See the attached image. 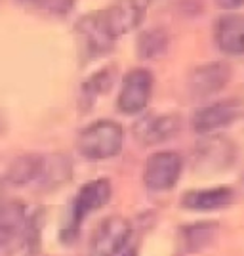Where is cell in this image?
I'll return each mask as SVG.
<instances>
[{
  "instance_id": "cell-16",
  "label": "cell",
  "mask_w": 244,
  "mask_h": 256,
  "mask_svg": "<svg viewBox=\"0 0 244 256\" xmlns=\"http://www.w3.org/2000/svg\"><path fill=\"white\" fill-rule=\"evenodd\" d=\"M42 164L44 157H40V155H23V157L11 162L10 170H8V180L15 186L34 184L40 178Z\"/></svg>"
},
{
  "instance_id": "cell-5",
  "label": "cell",
  "mask_w": 244,
  "mask_h": 256,
  "mask_svg": "<svg viewBox=\"0 0 244 256\" xmlns=\"http://www.w3.org/2000/svg\"><path fill=\"white\" fill-rule=\"evenodd\" d=\"M155 78L147 69H132L124 80L122 88L118 92L117 107L124 115H138L147 107L151 94H153Z\"/></svg>"
},
{
  "instance_id": "cell-21",
  "label": "cell",
  "mask_w": 244,
  "mask_h": 256,
  "mask_svg": "<svg viewBox=\"0 0 244 256\" xmlns=\"http://www.w3.org/2000/svg\"><path fill=\"white\" fill-rule=\"evenodd\" d=\"M118 256H138V252H136V248H132V246H126L122 252Z\"/></svg>"
},
{
  "instance_id": "cell-14",
  "label": "cell",
  "mask_w": 244,
  "mask_h": 256,
  "mask_svg": "<svg viewBox=\"0 0 244 256\" xmlns=\"http://www.w3.org/2000/svg\"><path fill=\"white\" fill-rule=\"evenodd\" d=\"M233 159V148L222 138H208L204 140L197 148V160L202 166H216L229 164Z\"/></svg>"
},
{
  "instance_id": "cell-17",
  "label": "cell",
  "mask_w": 244,
  "mask_h": 256,
  "mask_svg": "<svg viewBox=\"0 0 244 256\" xmlns=\"http://www.w3.org/2000/svg\"><path fill=\"white\" fill-rule=\"evenodd\" d=\"M170 44V34L162 27L147 29L139 34L138 38V54L141 60H157L168 50Z\"/></svg>"
},
{
  "instance_id": "cell-15",
  "label": "cell",
  "mask_w": 244,
  "mask_h": 256,
  "mask_svg": "<svg viewBox=\"0 0 244 256\" xmlns=\"http://www.w3.org/2000/svg\"><path fill=\"white\" fill-rule=\"evenodd\" d=\"M183 243L187 252H201L206 246H210L220 234V228L216 222H199L183 228Z\"/></svg>"
},
{
  "instance_id": "cell-18",
  "label": "cell",
  "mask_w": 244,
  "mask_h": 256,
  "mask_svg": "<svg viewBox=\"0 0 244 256\" xmlns=\"http://www.w3.org/2000/svg\"><path fill=\"white\" fill-rule=\"evenodd\" d=\"M113 82V75L109 71H99L92 78H88L84 84H82V90H80V98H82V104L86 106H94L96 98L99 94H103L109 90V86Z\"/></svg>"
},
{
  "instance_id": "cell-11",
  "label": "cell",
  "mask_w": 244,
  "mask_h": 256,
  "mask_svg": "<svg viewBox=\"0 0 244 256\" xmlns=\"http://www.w3.org/2000/svg\"><path fill=\"white\" fill-rule=\"evenodd\" d=\"M27 224L25 208L19 203L0 201V256H10L15 241L23 239Z\"/></svg>"
},
{
  "instance_id": "cell-19",
  "label": "cell",
  "mask_w": 244,
  "mask_h": 256,
  "mask_svg": "<svg viewBox=\"0 0 244 256\" xmlns=\"http://www.w3.org/2000/svg\"><path fill=\"white\" fill-rule=\"evenodd\" d=\"M32 8H38L42 12H50L55 16H65L73 10L74 0H21Z\"/></svg>"
},
{
  "instance_id": "cell-4",
  "label": "cell",
  "mask_w": 244,
  "mask_h": 256,
  "mask_svg": "<svg viewBox=\"0 0 244 256\" xmlns=\"http://www.w3.org/2000/svg\"><path fill=\"white\" fill-rule=\"evenodd\" d=\"M183 159L176 151H157L149 155L143 170V182L151 192H168L181 176Z\"/></svg>"
},
{
  "instance_id": "cell-6",
  "label": "cell",
  "mask_w": 244,
  "mask_h": 256,
  "mask_svg": "<svg viewBox=\"0 0 244 256\" xmlns=\"http://www.w3.org/2000/svg\"><path fill=\"white\" fill-rule=\"evenodd\" d=\"M76 34L80 36L86 54L92 60H97L109 54L115 46V38L109 32L105 20H103V10L82 16L76 23Z\"/></svg>"
},
{
  "instance_id": "cell-22",
  "label": "cell",
  "mask_w": 244,
  "mask_h": 256,
  "mask_svg": "<svg viewBox=\"0 0 244 256\" xmlns=\"http://www.w3.org/2000/svg\"><path fill=\"white\" fill-rule=\"evenodd\" d=\"M147 2H151V0H147Z\"/></svg>"
},
{
  "instance_id": "cell-7",
  "label": "cell",
  "mask_w": 244,
  "mask_h": 256,
  "mask_svg": "<svg viewBox=\"0 0 244 256\" xmlns=\"http://www.w3.org/2000/svg\"><path fill=\"white\" fill-rule=\"evenodd\" d=\"M241 117V102L239 100H223L210 106L199 107L191 118V126L197 134L208 136L216 130L233 124Z\"/></svg>"
},
{
  "instance_id": "cell-1",
  "label": "cell",
  "mask_w": 244,
  "mask_h": 256,
  "mask_svg": "<svg viewBox=\"0 0 244 256\" xmlns=\"http://www.w3.org/2000/svg\"><path fill=\"white\" fill-rule=\"evenodd\" d=\"M124 128L115 120H96L80 130L76 148L88 160H107L117 157L124 146Z\"/></svg>"
},
{
  "instance_id": "cell-20",
  "label": "cell",
  "mask_w": 244,
  "mask_h": 256,
  "mask_svg": "<svg viewBox=\"0 0 244 256\" xmlns=\"http://www.w3.org/2000/svg\"><path fill=\"white\" fill-rule=\"evenodd\" d=\"M216 2L223 10H237L244 4V0H216Z\"/></svg>"
},
{
  "instance_id": "cell-3",
  "label": "cell",
  "mask_w": 244,
  "mask_h": 256,
  "mask_svg": "<svg viewBox=\"0 0 244 256\" xmlns=\"http://www.w3.org/2000/svg\"><path fill=\"white\" fill-rule=\"evenodd\" d=\"M132 226L122 216L101 220L90 241V256H118L128 246Z\"/></svg>"
},
{
  "instance_id": "cell-12",
  "label": "cell",
  "mask_w": 244,
  "mask_h": 256,
  "mask_svg": "<svg viewBox=\"0 0 244 256\" xmlns=\"http://www.w3.org/2000/svg\"><path fill=\"white\" fill-rule=\"evenodd\" d=\"M180 130V118L176 115H147L139 118L134 126L136 140L143 146H159L174 138Z\"/></svg>"
},
{
  "instance_id": "cell-13",
  "label": "cell",
  "mask_w": 244,
  "mask_h": 256,
  "mask_svg": "<svg viewBox=\"0 0 244 256\" xmlns=\"http://www.w3.org/2000/svg\"><path fill=\"white\" fill-rule=\"evenodd\" d=\"M235 193L227 186H218V188H206V190H193L187 192L181 199V204L187 210H199V212H210V210H220L233 203Z\"/></svg>"
},
{
  "instance_id": "cell-2",
  "label": "cell",
  "mask_w": 244,
  "mask_h": 256,
  "mask_svg": "<svg viewBox=\"0 0 244 256\" xmlns=\"http://www.w3.org/2000/svg\"><path fill=\"white\" fill-rule=\"evenodd\" d=\"M109 199H111V182L107 178H97V180L84 184L74 197L73 206H71V220H69V226L63 230L61 237L67 239V243L74 239L78 235L80 224L84 222L86 216L90 212H96L101 206H105Z\"/></svg>"
},
{
  "instance_id": "cell-9",
  "label": "cell",
  "mask_w": 244,
  "mask_h": 256,
  "mask_svg": "<svg viewBox=\"0 0 244 256\" xmlns=\"http://www.w3.org/2000/svg\"><path fill=\"white\" fill-rule=\"evenodd\" d=\"M231 78V67L225 62L199 65L189 76V92L195 100H206L222 92Z\"/></svg>"
},
{
  "instance_id": "cell-8",
  "label": "cell",
  "mask_w": 244,
  "mask_h": 256,
  "mask_svg": "<svg viewBox=\"0 0 244 256\" xmlns=\"http://www.w3.org/2000/svg\"><path fill=\"white\" fill-rule=\"evenodd\" d=\"M147 4V0H115L107 10H103L107 29L115 40L118 36L138 29L143 23Z\"/></svg>"
},
{
  "instance_id": "cell-10",
  "label": "cell",
  "mask_w": 244,
  "mask_h": 256,
  "mask_svg": "<svg viewBox=\"0 0 244 256\" xmlns=\"http://www.w3.org/2000/svg\"><path fill=\"white\" fill-rule=\"evenodd\" d=\"M214 40L227 56H244V14H223L218 18Z\"/></svg>"
}]
</instances>
